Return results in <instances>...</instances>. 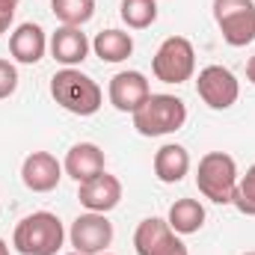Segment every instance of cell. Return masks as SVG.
<instances>
[{
  "label": "cell",
  "mask_w": 255,
  "mask_h": 255,
  "mask_svg": "<svg viewBox=\"0 0 255 255\" xmlns=\"http://www.w3.org/2000/svg\"><path fill=\"white\" fill-rule=\"evenodd\" d=\"M51 98L71 116H95L104 104L101 86L80 68H60L51 77Z\"/></svg>",
  "instance_id": "obj_1"
},
{
  "label": "cell",
  "mask_w": 255,
  "mask_h": 255,
  "mask_svg": "<svg viewBox=\"0 0 255 255\" xmlns=\"http://www.w3.org/2000/svg\"><path fill=\"white\" fill-rule=\"evenodd\" d=\"M63 241L65 229L60 217L51 211L27 214L12 232V247L21 255H57L63 250Z\"/></svg>",
  "instance_id": "obj_2"
},
{
  "label": "cell",
  "mask_w": 255,
  "mask_h": 255,
  "mask_svg": "<svg viewBox=\"0 0 255 255\" xmlns=\"http://www.w3.org/2000/svg\"><path fill=\"white\" fill-rule=\"evenodd\" d=\"M133 128L139 136H166V133H175L178 128H184L187 122V104L175 95H166V92H151L145 98V104L130 113Z\"/></svg>",
  "instance_id": "obj_3"
},
{
  "label": "cell",
  "mask_w": 255,
  "mask_h": 255,
  "mask_svg": "<svg viewBox=\"0 0 255 255\" xmlns=\"http://www.w3.org/2000/svg\"><path fill=\"white\" fill-rule=\"evenodd\" d=\"M196 187L214 205H232L238 190V163L226 151H208L196 169Z\"/></svg>",
  "instance_id": "obj_4"
},
{
  "label": "cell",
  "mask_w": 255,
  "mask_h": 255,
  "mask_svg": "<svg viewBox=\"0 0 255 255\" xmlns=\"http://www.w3.org/2000/svg\"><path fill=\"white\" fill-rule=\"evenodd\" d=\"M151 71L160 83H187L196 71V51L190 39L184 36H169L160 42V48L151 57Z\"/></svg>",
  "instance_id": "obj_5"
},
{
  "label": "cell",
  "mask_w": 255,
  "mask_h": 255,
  "mask_svg": "<svg viewBox=\"0 0 255 255\" xmlns=\"http://www.w3.org/2000/svg\"><path fill=\"white\" fill-rule=\"evenodd\" d=\"M214 21L226 45L247 48L255 42V0H214Z\"/></svg>",
  "instance_id": "obj_6"
},
{
  "label": "cell",
  "mask_w": 255,
  "mask_h": 255,
  "mask_svg": "<svg viewBox=\"0 0 255 255\" xmlns=\"http://www.w3.org/2000/svg\"><path fill=\"white\" fill-rule=\"evenodd\" d=\"M196 95L211 110H229L241 98V83L226 65H205L196 77Z\"/></svg>",
  "instance_id": "obj_7"
},
{
  "label": "cell",
  "mask_w": 255,
  "mask_h": 255,
  "mask_svg": "<svg viewBox=\"0 0 255 255\" xmlns=\"http://www.w3.org/2000/svg\"><path fill=\"white\" fill-rule=\"evenodd\" d=\"M68 241H71L74 253L101 255V253H107V247L113 244V223L107 220V214L86 211V214H80V217L71 223Z\"/></svg>",
  "instance_id": "obj_8"
},
{
  "label": "cell",
  "mask_w": 255,
  "mask_h": 255,
  "mask_svg": "<svg viewBox=\"0 0 255 255\" xmlns=\"http://www.w3.org/2000/svg\"><path fill=\"white\" fill-rule=\"evenodd\" d=\"M148 95H151V86L142 71H119L110 77L107 98L119 113H136Z\"/></svg>",
  "instance_id": "obj_9"
},
{
  "label": "cell",
  "mask_w": 255,
  "mask_h": 255,
  "mask_svg": "<svg viewBox=\"0 0 255 255\" xmlns=\"http://www.w3.org/2000/svg\"><path fill=\"white\" fill-rule=\"evenodd\" d=\"M60 178H63V163L51 151H33L21 163V181H24L27 190H33V193L57 190Z\"/></svg>",
  "instance_id": "obj_10"
},
{
  "label": "cell",
  "mask_w": 255,
  "mask_h": 255,
  "mask_svg": "<svg viewBox=\"0 0 255 255\" xmlns=\"http://www.w3.org/2000/svg\"><path fill=\"white\" fill-rule=\"evenodd\" d=\"M77 199L86 211L95 214H110L119 202H122V181L116 175H110L107 169L83 184H77Z\"/></svg>",
  "instance_id": "obj_11"
},
{
  "label": "cell",
  "mask_w": 255,
  "mask_h": 255,
  "mask_svg": "<svg viewBox=\"0 0 255 255\" xmlns=\"http://www.w3.org/2000/svg\"><path fill=\"white\" fill-rule=\"evenodd\" d=\"M48 51L63 68H74L89 57L92 42L80 27H57V33H51L48 39Z\"/></svg>",
  "instance_id": "obj_12"
},
{
  "label": "cell",
  "mask_w": 255,
  "mask_h": 255,
  "mask_svg": "<svg viewBox=\"0 0 255 255\" xmlns=\"http://www.w3.org/2000/svg\"><path fill=\"white\" fill-rule=\"evenodd\" d=\"M45 51H48V36H45V30H42L39 24H33V21L18 24L15 33L9 36V54L15 57V63L36 65V63H42Z\"/></svg>",
  "instance_id": "obj_13"
},
{
  "label": "cell",
  "mask_w": 255,
  "mask_h": 255,
  "mask_svg": "<svg viewBox=\"0 0 255 255\" xmlns=\"http://www.w3.org/2000/svg\"><path fill=\"white\" fill-rule=\"evenodd\" d=\"M63 172L71 175L77 184L104 172V151L95 142H74L63 160Z\"/></svg>",
  "instance_id": "obj_14"
},
{
  "label": "cell",
  "mask_w": 255,
  "mask_h": 255,
  "mask_svg": "<svg viewBox=\"0 0 255 255\" xmlns=\"http://www.w3.org/2000/svg\"><path fill=\"white\" fill-rule=\"evenodd\" d=\"M190 172V151L178 142H166L154 151V175L160 184H178Z\"/></svg>",
  "instance_id": "obj_15"
},
{
  "label": "cell",
  "mask_w": 255,
  "mask_h": 255,
  "mask_svg": "<svg viewBox=\"0 0 255 255\" xmlns=\"http://www.w3.org/2000/svg\"><path fill=\"white\" fill-rule=\"evenodd\" d=\"M205 205L199 199H175L169 214H166V223L175 235H196L202 226H205Z\"/></svg>",
  "instance_id": "obj_16"
},
{
  "label": "cell",
  "mask_w": 255,
  "mask_h": 255,
  "mask_svg": "<svg viewBox=\"0 0 255 255\" xmlns=\"http://www.w3.org/2000/svg\"><path fill=\"white\" fill-rule=\"evenodd\" d=\"M92 51L101 63H125L128 57L133 54V39L125 30H101L92 39Z\"/></svg>",
  "instance_id": "obj_17"
},
{
  "label": "cell",
  "mask_w": 255,
  "mask_h": 255,
  "mask_svg": "<svg viewBox=\"0 0 255 255\" xmlns=\"http://www.w3.org/2000/svg\"><path fill=\"white\" fill-rule=\"evenodd\" d=\"M172 235H175V232L169 229L166 220L148 217V220H142V223L136 226V232H133V250H136V255H154Z\"/></svg>",
  "instance_id": "obj_18"
},
{
  "label": "cell",
  "mask_w": 255,
  "mask_h": 255,
  "mask_svg": "<svg viewBox=\"0 0 255 255\" xmlns=\"http://www.w3.org/2000/svg\"><path fill=\"white\" fill-rule=\"evenodd\" d=\"M51 12L63 27H83L95 15V0H51Z\"/></svg>",
  "instance_id": "obj_19"
},
{
  "label": "cell",
  "mask_w": 255,
  "mask_h": 255,
  "mask_svg": "<svg viewBox=\"0 0 255 255\" xmlns=\"http://www.w3.org/2000/svg\"><path fill=\"white\" fill-rule=\"evenodd\" d=\"M119 15L130 30H145L157 21V0H122Z\"/></svg>",
  "instance_id": "obj_20"
},
{
  "label": "cell",
  "mask_w": 255,
  "mask_h": 255,
  "mask_svg": "<svg viewBox=\"0 0 255 255\" xmlns=\"http://www.w3.org/2000/svg\"><path fill=\"white\" fill-rule=\"evenodd\" d=\"M241 214L255 217V163L247 169V175L238 178V190H235V202H232Z\"/></svg>",
  "instance_id": "obj_21"
},
{
  "label": "cell",
  "mask_w": 255,
  "mask_h": 255,
  "mask_svg": "<svg viewBox=\"0 0 255 255\" xmlns=\"http://www.w3.org/2000/svg\"><path fill=\"white\" fill-rule=\"evenodd\" d=\"M15 89H18V68L9 60H0V101L15 95Z\"/></svg>",
  "instance_id": "obj_22"
},
{
  "label": "cell",
  "mask_w": 255,
  "mask_h": 255,
  "mask_svg": "<svg viewBox=\"0 0 255 255\" xmlns=\"http://www.w3.org/2000/svg\"><path fill=\"white\" fill-rule=\"evenodd\" d=\"M154 255H190V253H187L184 241H181L178 235H172V238H169V241H166V244H163V247H160Z\"/></svg>",
  "instance_id": "obj_23"
},
{
  "label": "cell",
  "mask_w": 255,
  "mask_h": 255,
  "mask_svg": "<svg viewBox=\"0 0 255 255\" xmlns=\"http://www.w3.org/2000/svg\"><path fill=\"white\" fill-rule=\"evenodd\" d=\"M18 3H21V0H0V18H3L6 24H12V18H15V9H18Z\"/></svg>",
  "instance_id": "obj_24"
},
{
  "label": "cell",
  "mask_w": 255,
  "mask_h": 255,
  "mask_svg": "<svg viewBox=\"0 0 255 255\" xmlns=\"http://www.w3.org/2000/svg\"><path fill=\"white\" fill-rule=\"evenodd\" d=\"M247 80L255 86V54L250 57V63H247Z\"/></svg>",
  "instance_id": "obj_25"
},
{
  "label": "cell",
  "mask_w": 255,
  "mask_h": 255,
  "mask_svg": "<svg viewBox=\"0 0 255 255\" xmlns=\"http://www.w3.org/2000/svg\"><path fill=\"white\" fill-rule=\"evenodd\" d=\"M0 255H9V247H6V241L0 238Z\"/></svg>",
  "instance_id": "obj_26"
},
{
  "label": "cell",
  "mask_w": 255,
  "mask_h": 255,
  "mask_svg": "<svg viewBox=\"0 0 255 255\" xmlns=\"http://www.w3.org/2000/svg\"><path fill=\"white\" fill-rule=\"evenodd\" d=\"M6 30H9V24H6V21L0 18V33H6Z\"/></svg>",
  "instance_id": "obj_27"
},
{
  "label": "cell",
  "mask_w": 255,
  "mask_h": 255,
  "mask_svg": "<svg viewBox=\"0 0 255 255\" xmlns=\"http://www.w3.org/2000/svg\"><path fill=\"white\" fill-rule=\"evenodd\" d=\"M68 255H80V253H68Z\"/></svg>",
  "instance_id": "obj_28"
},
{
  "label": "cell",
  "mask_w": 255,
  "mask_h": 255,
  "mask_svg": "<svg viewBox=\"0 0 255 255\" xmlns=\"http://www.w3.org/2000/svg\"><path fill=\"white\" fill-rule=\"evenodd\" d=\"M244 255H255V253H244Z\"/></svg>",
  "instance_id": "obj_29"
},
{
  "label": "cell",
  "mask_w": 255,
  "mask_h": 255,
  "mask_svg": "<svg viewBox=\"0 0 255 255\" xmlns=\"http://www.w3.org/2000/svg\"><path fill=\"white\" fill-rule=\"evenodd\" d=\"M101 255H110V253H101Z\"/></svg>",
  "instance_id": "obj_30"
}]
</instances>
